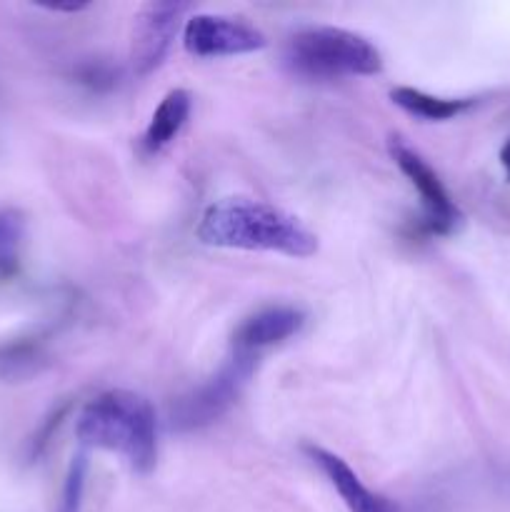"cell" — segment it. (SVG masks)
Segmentation results:
<instances>
[{
    "label": "cell",
    "mask_w": 510,
    "mask_h": 512,
    "mask_svg": "<svg viewBox=\"0 0 510 512\" xmlns=\"http://www.w3.org/2000/svg\"><path fill=\"white\" fill-rule=\"evenodd\" d=\"M45 365V343L40 338H15L0 343V380H28Z\"/></svg>",
    "instance_id": "obj_12"
},
{
    "label": "cell",
    "mask_w": 510,
    "mask_h": 512,
    "mask_svg": "<svg viewBox=\"0 0 510 512\" xmlns=\"http://www.w3.org/2000/svg\"><path fill=\"white\" fill-rule=\"evenodd\" d=\"M83 490H85V458L83 455H78V458H73L68 475H65L60 512H78L80 503H83Z\"/></svg>",
    "instance_id": "obj_14"
},
{
    "label": "cell",
    "mask_w": 510,
    "mask_h": 512,
    "mask_svg": "<svg viewBox=\"0 0 510 512\" xmlns=\"http://www.w3.org/2000/svg\"><path fill=\"white\" fill-rule=\"evenodd\" d=\"M390 155H393L400 173L418 190L420 203H423L425 230L433 235L455 233L460 228V223H463V215H460L458 205L453 203L445 185L440 183L438 173L425 163V158L418 150H413L400 138H390Z\"/></svg>",
    "instance_id": "obj_6"
},
{
    "label": "cell",
    "mask_w": 510,
    "mask_h": 512,
    "mask_svg": "<svg viewBox=\"0 0 510 512\" xmlns=\"http://www.w3.org/2000/svg\"><path fill=\"white\" fill-rule=\"evenodd\" d=\"M190 108H193V98L188 90L175 88L160 100L155 113L150 115V123L143 133V153L145 155H158L160 150L168 148L180 130L185 128L190 118Z\"/></svg>",
    "instance_id": "obj_10"
},
{
    "label": "cell",
    "mask_w": 510,
    "mask_h": 512,
    "mask_svg": "<svg viewBox=\"0 0 510 512\" xmlns=\"http://www.w3.org/2000/svg\"><path fill=\"white\" fill-rule=\"evenodd\" d=\"M305 325V313L295 305H268L258 313L248 315L238 330L233 333L235 353L253 355L260 358V353L273 345L285 343L288 338L298 335Z\"/></svg>",
    "instance_id": "obj_8"
},
{
    "label": "cell",
    "mask_w": 510,
    "mask_h": 512,
    "mask_svg": "<svg viewBox=\"0 0 510 512\" xmlns=\"http://www.w3.org/2000/svg\"><path fill=\"white\" fill-rule=\"evenodd\" d=\"M285 60L303 78H368L383 70V55L365 35L333 25H310L290 35Z\"/></svg>",
    "instance_id": "obj_3"
},
{
    "label": "cell",
    "mask_w": 510,
    "mask_h": 512,
    "mask_svg": "<svg viewBox=\"0 0 510 512\" xmlns=\"http://www.w3.org/2000/svg\"><path fill=\"white\" fill-rule=\"evenodd\" d=\"M255 363H258V358H253V355L230 350V358L225 360V365L213 378L205 380L195 390H190L188 395H183L173 405V410H170L173 428L200 430L205 425L215 423L218 418H223L230 410V405L238 400L240 390L245 388L250 375H253Z\"/></svg>",
    "instance_id": "obj_4"
},
{
    "label": "cell",
    "mask_w": 510,
    "mask_h": 512,
    "mask_svg": "<svg viewBox=\"0 0 510 512\" xmlns=\"http://www.w3.org/2000/svg\"><path fill=\"white\" fill-rule=\"evenodd\" d=\"M305 453L318 465L320 473L328 478V483L333 485L335 493L340 495V500L350 512H398L390 500L373 493L343 458H338L330 450L318 448V445H305Z\"/></svg>",
    "instance_id": "obj_9"
},
{
    "label": "cell",
    "mask_w": 510,
    "mask_h": 512,
    "mask_svg": "<svg viewBox=\"0 0 510 512\" xmlns=\"http://www.w3.org/2000/svg\"><path fill=\"white\" fill-rule=\"evenodd\" d=\"M185 10L188 5L183 3H150L140 10L135 20L133 48H130L135 73L148 75L163 63Z\"/></svg>",
    "instance_id": "obj_7"
},
{
    "label": "cell",
    "mask_w": 510,
    "mask_h": 512,
    "mask_svg": "<svg viewBox=\"0 0 510 512\" xmlns=\"http://www.w3.org/2000/svg\"><path fill=\"white\" fill-rule=\"evenodd\" d=\"M75 435L85 448L120 455L140 475H148L158 460L153 405L130 390H108L88 400L75 418Z\"/></svg>",
    "instance_id": "obj_2"
},
{
    "label": "cell",
    "mask_w": 510,
    "mask_h": 512,
    "mask_svg": "<svg viewBox=\"0 0 510 512\" xmlns=\"http://www.w3.org/2000/svg\"><path fill=\"white\" fill-rule=\"evenodd\" d=\"M500 163H503L505 173H508V178H510V140L503 145V150H500Z\"/></svg>",
    "instance_id": "obj_15"
},
{
    "label": "cell",
    "mask_w": 510,
    "mask_h": 512,
    "mask_svg": "<svg viewBox=\"0 0 510 512\" xmlns=\"http://www.w3.org/2000/svg\"><path fill=\"white\" fill-rule=\"evenodd\" d=\"M265 35L243 18L195 13L183 25V45L195 58H230L265 48Z\"/></svg>",
    "instance_id": "obj_5"
},
{
    "label": "cell",
    "mask_w": 510,
    "mask_h": 512,
    "mask_svg": "<svg viewBox=\"0 0 510 512\" xmlns=\"http://www.w3.org/2000/svg\"><path fill=\"white\" fill-rule=\"evenodd\" d=\"M195 235L210 248L263 250L288 258H310L318 253V238L295 215L250 198H223L208 205Z\"/></svg>",
    "instance_id": "obj_1"
},
{
    "label": "cell",
    "mask_w": 510,
    "mask_h": 512,
    "mask_svg": "<svg viewBox=\"0 0 510 512\" xmlns=\"http://www.w3.org/2000/svg\"><path fill=\"white\" fill-rule=\"evenodd\" d=\"M25 240V215L15 208H0V273L18 263Z\"/></svg>",
    "instance_id": "obj_13"
},
{
    "label": "cell",
    "mask_w": 510,
    "mask_h": 512,
    "mask_svg": "<svg viewBox=\"0 0 510 512\" xmlns=\"http://www.w3.org/2000/svg\"><path fill=\"white\" fill-rule=\"evenodd\" d=\"M390 98L398 108H403L405 113L415 115L420 120H450L455 115H460L463 110H468L473 105V100L468 98H438V95H430L425 90L410 88V85H398V88L390 90Z\"/></svg>",
    "instance_id": "obj_11"
}]
</instances>
